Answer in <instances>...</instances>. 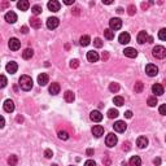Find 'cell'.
I'll list each match as a JSON object with an SVG mask.
<instances>
[{
  "instance_id": "1",
  "label": "cell",
  "mask_w": 166,
  "mask_h": 166,
  "mask_svg": "<svg viewBox=\"0 0 166 166\" xmlns=\"http://www.w3.org/2000/svg\"><path fill=\"white\" fill-rule=\"evenodd\" d=\"M18 85L20 87L22 88L24 91H30L33 88V79H31V77H29V75H21L20 78V81H18Z\"/></svg>"
},
{
  "instance_id": "2",
  "label": "cell",
  "mask_w": 166,
  "mask_h": 166,
  "mask_svg": "<svg viewBox=\"0 0 166 166\" xmlns=\"http://www.w3.org/2000/svg\"><path fill=\"white\" fill-rule=\"evenodd\" d=\"M153 56L156 59H165L166 57V48L165 47H162V46H156L155 48H153Z\"/></svg>"
},
{
  "instance_id": "3",
  "label": "cell",
  "mask_w": 166,
  "mask_h": 166,
  "mask_svg": "<svg viewBox=\"0 0 166 166\" xmlns=\"http://www.w3.org/2000/svg\"><path fill=\"white\" fill-rule=\"evenodd\" d=\"M145 73L148 74V77H156L158 74V68L153 64H148L145 66Z\"/></svg>"
},
{
  "instance_id": "4",
  "label": "cell",
  "mask_w": 166,
  "mask_h": 166,
  "mask_svg": "<svg viewBox=\"0 0 166 166\" xmlns=\"http://www.w3.org/2000/svg\"><path fill=\"white\" fill-rule=\"evenodd\" d=\"M117 142H118V139H117V135H114V134H108L107 135V139H105V144L109 147V148H112V147H114L116 144H117Z\"/></svg>"
},
{
  "instance_id": "5",
  "label": "cell",
  "mask_w": 166,
  "mask_h": 166,
  "mask_svg": "<svg viewBox=\"0 0 166 166\" xmlns=\"http://www.w3.org/2000/svg\"><path fill=\"white\" fill-rule=\"evenodd\" d=\"M59 25H60V21H59L57 17H49V18L47 20V27L51 29V30L56 29Z\"/></svg>"
},
{
  "instance_id": "6",
  "label": "cell",
  "mask_w": 166,
  "mask_h": 166,
  "mask_svg": "<svg viewBox=\"0 0 166 166\" xmlns=\"http://www.w3.org/2000/svg\"><path fill=\"white\" fill-rule=\"evenodd\" d=\"M113 127H114V131H117V132H125L126 129H127V125L125 123V121H117L113 125Z\"/></svg>"
},
{
  "instance_id": "7",
  "label": "cell",
  "mask_w": 166,
  "mask_h": 166,
  "mask_svg": "<svg viewBox=\"0 0 166 166\" xmlns=\"http://www.w3.org/2000/svg\"><path fill=\"white\" fill-rule=\"evenodd\" d=\"M109 26H110V30H120L122 27V21L120 18H112L109 21Z\"/></svg>"
},
{
  "instance_id": "8",
  "label": "cell",
  "mask_w": 166,
  "mask_h": 166,
  "mask_svg": "<svg viewBox=\"0 0 166 166\" xmlns=\"http://www.w3.org/2000/svg\"><path fill=\"white\" fill-rule=\"evenodd\" d=\"M8 44H9V48H11L12 51H18L20 48H21V42L17 38H11Z\"/></svg>"
},
{
  "instance_id": "9",
  "label": "cell",
  "mask_w": 166,
  "mask_h": 166,
  "mask_svg": "<svg viewBox=\"0 0 166 166\" xmlns=\"http://www.w3.org/2000/svg\"><path fill=\"white\" fill-rule=\"evenodd\" d=\"M123 53H125L126 57H129V59H135V57H136V56H138V51L135 49V48L127 47V48H125Z\"/></svg>"
},
{
  "instance_id": "10",
  "label": "cell",
  "mask_w": 166,
  "mask_h": 166,
  "mask_svg": "<svg viewBox=\"0 0 166 166\" xmlns=\"http://www.w3.org/2000/svg\"><path fill=\"white\" fill-rule=\"evenodd\" d=\"M92 134H94L95 138L103 136V135H104V127H103V126H100V125L94 126V127H92Z\"/></svg>"
},
{
  "instance_id": "11",
  "label": "cell",
  "mask_w": 166,
  "mask_h": 166,
  "mask_svg": "<svg viewBox=\"0 0 166 166\" xmlns=\"http://www.w3.org/2000/svg\"><path fill=\"white\" fill-rule=\"evenodd\" d=\"M47 5H48V9H49V11H52V12H57V11H60L61 4L57 2V0H51V2L48 3Z\"/></svg>"
},
{
  "instance_id": "12",
  "label": "cell",
  "mask_w": 166,
  "mask_h": 166,
  "mask_svg": "<svg viewBox=\"0 0 166 166\" xmlns=\"http://www.w3.org/2000/svg\"><path fill=\"white\" fill-rule=\"evenodd\" d=\"M5 69H7V72L9 74H14L17 72V69H18V65H17V62H14V61H11V62L7 64Z\"/></svg>"
},
{
  "instance_id": "13",
  "label": "cell",
  "mask_w": 166,
  "mask_h": 166,
  "mask_svg": "<svg viewBox=\"0 0 166 166\" xmlns=\"http://www.w3.org/2000/svg\"><path fill=\"white\" fill-rule=\"evenodd\" d=\"M138 43H139V44H144V43H145V42H148V40H149V37H148V34L145 33V31H140V33H139L138 34Z\"/></svg>"
},
{
  "instance_id": "14",
  "label": "cell",
  "mask_w": 166,
  "mask_h": 166,
  "mask_svg": "<svg viewBox=\"0 0 166 166\" xmlns=\"http://www.w3.org/2000/svg\"><path fill=\"white\" fill-rule=\"evenodd\" d=\"M4 110L8 112V113H12L13 110H14V103L9 99L5 100V101H4Z\"/></svg>"
},
{
  "instance_id": "15",
  "label": "cell",
  "mask_w": 166,
  "mask_h": 166,
  "mask_svg": "<svg viewBox=\"0 0 166 166\" xmlns=\"http://www.w3.org/2000/svg\"><path fill=\"white\" fill-rule=\"evenodd\" d=\"M87 60H88L90 62H96V61L99 60V53L95 51H88L87 52Z\"/></svg>"
},
{
  "instance_id": "16",
  "label": "cell",
  "mask_w": 166,
  "mask_h": 166,
  "mask_svg": "<svg viewBox=\"0 0 166 166\" xmlns=\"http://www.w3.org/2000/svg\"><path fill=\"white\" fill-rule=\"evenodd\" d=\"M90 118L94 122H100L103 120V114L99 110H92V112H91V114H90Z\"/></svg>"
},
{
  "instance_id": "17",
  "label": "cell",
  "mask_w": 166,
  "mask_h": 166,
  "mask_svg": "<svg viewBox=\"0 0 166 166\" xmlns=\"http://www.w3.org/2000/svg\"><path fill=\"white\" fill-rule=\"evenodd\" d=\"M48 81H49V77H48V74L46 73H42L38 77V83H39V86H46Z\"/></svg>"
},
{
  "instance_id": "18",
  "label": "cell",
  "mask_w": 166,
  "mask_h": 166,
  "mask_svg": "<svg viewBox=\"0 0 166 166\" xmlns=\"http://www.w3.org/2000/svg\"><path fill=\"white\" fill-rule=\"evenodd\" d=\"M5 21H7V22H9V24H14L17 21V14L14 12H12V11L5 13Z\"/></svg>"
},
{
  "instance_id": "19",
  "label": "cell",
  "mask_w": 166,
  "mask_h": 166,
  "mask_svg": "<svg viewBox=\"0 0 166 166\" xmlns=\"http://www.w3.org/2000/svg\"><path fill=\"white\" fill-rule=\"evenodd\" d=\"M152 92H153L155 95H157V96H161L164 94V87L161 85H158V83H156V85L152 86Z\"/></svg>"
},
{
  "instance_id": "20",
  "label": "cell",
  "mask_w": 166,
  "mask_h": 166,
  "mask_svg": "<svg viewBox=\"0 0 166 166\" xmlns=\"http://www.w3.org/2000/svg\"><path fill=\"white\" fill-rule=\"evenodd\" d=\"M136 145L140 148V149H143V148H145L148 145V139L145 136H139L138 140H136Z\"/></svg>"
},
{
  "instance_id": "21",
  "label": "cell",
  "mask_w": 166,
  "mask_h": 166,
  "mask_svg": "<svg viewBox=\"0 0 166 166\" xmlns=\"http://www.w3.org/2000/svg\"><path fill=\"white\" fill-rule=\"evenodd\" d=\"M118 40H120L121 44H127V43H130V34L129 33H122L118 37Z\"/></svg>"
},
{
  "instance_id": "22",
  "label": "cell",
  "mask_w": 166,
  "mask_h": 166,
  "mask_svg": "<svg viewBox=\"0 0 166 166\" xmlns=\"http://www.w3.org/2000/svg\"><path fill=\"white\" fill-rule=\"evenodd\" d=\"M130 166H140L142 165V158L139 156H132L129 161Z\"/></svg>"
},
{
  "instance_id": "23",
  "label": "cell",
  "mask_w": 166,
  "mask_h": 166,
  "mask_svg": "<svg viewBox=\"0 0 166 166\" xmlns=\"http://www.w3.org/2000/svg\"><path fill=\"white\" fill-rule=\"evenodd\" d=\"M30 7V3L27 2V0H21V2L17 3V8L21 11H27Z\"/></svg>"
},
{
  "instance_id": "24",
  "label": "cell",
  "mask_w": 166,
  "mask_h": 166,
  "mask_svg": "<svg viewBox=\"0 0 166 166\" xmlns=\"http://www.w3.org/2000/svg\"><path fill=\"white\" fill-rule=\"evenodd\" d=\"M60 92V85L59 83H52L49 86V94L51 95H57Z\"/></svg>"
},
{
  "instance_id": "25",
  "label": "cell",
  "mask_w": 166,
  "mask_h": 166,
  "mask_svg": "<svg viewBox=\"0 0 166 166\" xmlns=\"http://www.w3.org/2000/svg\"><path fill=\"white\" fill-rule=\"evenodd\" d=\"M64 97H65V101L68 103H73L74 99H75V95H74L72 91H66V92L64 94Z\"/></svg>"
},
{
  "instance_id": "26",
  "label": "cell",
  "mask_w": 166,
  "mask_h": 166,
  "mask_svg": "<svg viewBox=\"0 0 166 166\" xmlns=\"http://www.w3.org/2000/svg\"><path fill=\"white\" fill-rule=\"evenodd\" d=\"M34 56V51L31 49V48H26V49L22 52V57L25 60H29V59H31Z\"/></svg>"
},
{
  "instance_id": "27",
  "label": "cell",
  "mask_w": 166,
  "mask_h": 166,
  "mask_svg": "<svg viewBox=\"0 0 166 166\" xmlns=\"http://www.w3.org/2000/svg\"><path fill=\"white\" fill-rule=\"evenodd\" d=\"M104 37H105L108 40H112V39H114V31L110 29H105L104 30Z\"/></svg>"
},
{
  "instance_id": "28",
  "label": "cell",
  "mask_w": 166,
  "mask_h": 166,
  "mask_svg": "<svg viewBox=\"0 0 166 166\" xmlns=\"http://www.w3.org/2000/svg\"><path fill=\"white\" fill-rule=\"evenodd\" d=\"M90 42H91V38L88 35H83L81 39H79V43H81V46L83 47H87L90 44Z\"/></svg>"
},
{
  "instance_id": "29",
  "label": "cell",
  "mask_w": 166,
  "mask_h": 166,
  "mask_svg": "<svg viewBox=\"0 0 166 166\" xmlns=\"http://www.w3.org/2000/svg\"><path fill=\"white\" fill-rule=\"evenodd\" d=\"M113 103H114L117 107H122V105L125 104V100H123V97H122V96H116V97L113 99Z\"/></svg>"
},
{
  "instance_id": "30",
  "label": "cell",
  "mask_w": 166,
  "mask_h": 166,
  "mask_svg": "<svg viewBox=\"0 0 166 166\" xmlns=\"http://www.w3.org/2000/svg\"><path fill=\"white\" fill-rule=\"evenodd\" d=\"M42 26V21L39 20V18H31V27H34V29H39Z\"/></svg>"
},
{
  "instance_id": "31",
  "label": "cell",
  "mask_w": 166,
  "mask_h": 166,
  "mask_svg": "<svg viewBox=\"0 0 166 166\" xmlns=\"http://www.w3.org/2000/svg\"><path fill=\"white\" fill-rule=\"evenodd\" d=\"M109 91H110V92H118V91H120V85H118V83H116V82L110 83V85H109Z\"/></svg>"
},
{
  "instance_id": "32",
  "label": "cell",
  "mask_w": 166,
  "mask_h": 166,
  "mask_svg": "<svg viewBox=\"0 0 166 166\" xmlns=\"http://www.w3.org/2000/svg\"><path fill=\"white\" fill-rule=\"evenodd\" d=\"M120 116V113L117 109H109L108 110V117L109 118H117V117Z\"/></svg>"
},
{
  "instance_id": "33",
  "label": "cell",
  "mask_w": 166,
  "mask_h": 166,
  "mask_svg": "<svg viewBox=\"0 0 166 166\" xmlns=\"http://www.w3.org/2000/svg\"><path fill=\"white\" fill-rule=\"evenodd\" d=\"M143 88H144V85H143L142 82H136V83H135L134 90H135V92H136V94H140L142 91H143Z\"/></svg>"
},
{
  "instance_id": "34",
  "label": "cell",
  "mask_w": 166,
  "mask_h": 166,
  "mask_svg": "<svg viewBox=\"0 0 166 166\" xmlns=\"http://www.w3.org/2000/svg\"><path fill=\"white\" fill-rule=\"evenodd\" d=\"M42 11H43V9H42V7H40V5H34V7H31V12H33L35 16L40 14Z\"/></svg>"
},
{
  "instance_id": "35",
  "label": "cell",
  "mask_w": 166,
  "mask_h": 166,
  "mask_svg": "<svg viewBox=\"0 0 166 166\" xmlns=\"http://www.w3.org/2000/svg\"><path fill=\"white\" fill-rule=\"evenodd\" d=\"M147 104H148L149 107H156V104H157V97H156V96H151V97L148 99Z\"/></svg>"
},
{
  "instance_id": "36",
  "label": "cell",
  "mask_w": 166,
  "mask_h": 166,
  "mask_svg": "<svg viewBox=\"0 0 166 166\" xmlns=\"http://www.w3.org/2000/svg\"><path fill=\"white\" fill-rule=\"evenodd\" d=\"M8 164L11 166H16L17 165V156L16 155H12L9 158H8Z\"/></svg>"
},
{
  "instance_id": "37",
  "label": "cell",
  "mask_w": 166,
  "mask_h": 166,
  "mask_svg": "<svg viewBox=\"0 0 166 166\" xmlns=\"http://www.w3.org/2000/svg\"><path fill=\"white\" fill-rule=\"evenodd\" d=\"M59 138L61 139V140H68L69 134L66 132V131H59Z\"/></svg>"
},
{
  "instance_id": "38",
  "label": "cell",
  "mask_w": 166,
  "mask_h": 166,
  "mask_svg": "<svg viewBox=\"0 0 166 166\" xmlns=\"http://www.w3.org/2000/svg\"><path fill=\"white\" fill-rule=\"evenodd\" d=\"M158 38L161 40H166V29H161L158 31Z\"/></svg>"
},
{
  "instance_id": "39",
  "label": "cell",
  "mask_w": 166,
  "mask_h": 166,
  "mask_svg": "<svg viewBox=\"0 0 166 166\" xmlns=\"http://www.w3.org/2000/svg\"><path fill=\"white\" fill-rule=\"evenodd\" d=\"M94 44L95 47H97V48H101L103 47V40L100 38H95V40H94Z\"/></svg>"
},
{
  "instance_id": "40",
  "label": "cell",
  "mask_w": 166,
  "mask_h": 166,
  "mask_svg": "<svg viewBox=\"0 0 166 166\" xmlns=\"http://www.w3.org/2000/svg\"><path fill=\"white\" fill-rule=\"evenodd\" d=\"M158 112H160V114H162V116H166V104H162V105L160 107Z\"/></svg>"
},
{
  "instance_id": "41",
  "label": "cell",
  "mask_w": 166,
  "mask_h": 166,
  "mask_svg": "<svg viewBox=\"0 0 166 166\" xmlns=\"http://www.w3.org/2000/svg\"><path fill=\"white\" fill-rule=\"evenodd\" d=\"M85 166H96V162L94 160H87L85 162Z\"/></svg>"
},
{
  "instance_id": "42",
  "label": "cell",
  "mask_w": 166,
  "mask_h": 166,
  "mask_svg": "<svg viewBox=\"0 0 166 166\" xmlns=\"http://www.w3.org/2000/svg\"><path fill=\"white\" fill-rule=\"evenodd\" d=\"M7 86V78H5V75H2V83H0V87H5Z\"/></svg>"
},
{
  "instance_id": "43",
  "label": "cell",
  "mask_w": 166,
  "mask_h": 166,
  "mask_svg": "<svg viewBox=\"0 0 166 166\" xmlns=\"http://www.w3.org/2000/svg\"><path fill=\"white\" fill-rule=\"evenodd\" d=\"M44 156L47 157V158H51V157L53 156V153H52V151H51V149H46V152H44Z\"/></svg>"
},
{
  "instance_id": "44",
  "label": "cell",
  "mask_w": 166,
  "mask_h": 166,
  "mask_svg": "<svg viewBox=\"0 0 166 166\" xmlns=\"http://www.w3.org/2000/svg\"><path fill=\"white\" fill-rule=\"evenodd\" d=\"M78 65H79V64H78V60H72L70 61V66L72 68H78Z\"/></svg>"
},
{
  "instance_id": "45",
  "label": "cell",
  "mask_w": 166,
  "mask_h": 166,
  "mask_svg": "<svg viewBox=\"0 0 166 166\" xmlns=\"http://www.w3.org/2000/svg\"><path fill=\"white\" fill-rule=\"evenodd\" d=\"M135 11H136V9H135L134 5H130V7H129V14H130V16H132L134 13H135Z\"/></svg>"
},
{
  "instance_id": "46",
  "label": "cell",
  "mask_w": 166,
  "mask_h": 166,
  "mask_svg": "<svg viewBox=\"0 0 166 166\" xmlns=\"http://www.w3.org/2000/svg\"><path fill=\"white\" fill-rule=\"evenodd\" d=\"M21 31H22V34H27L29 33V27H27V26H22V27H21Z\"/></svg>"
},
{
  "instance_id": "47",
  "label": "cell",
  "mask_w": 166,
  "mask_h": 166,
  "mask_svg": "<svg viewBox=\"0 0 166 166\" xmlns=\"http://www.w3.org/2000/svg\"><path fill=\"white\" fill-rule=\"evenodd\" d=\"M125 117H126V118H131V117H132V112H131V110H127V112L125 113Z\"/></svg>"
},
{
  "instance_id": "48",
  "label": "cell",
  "mask_w": 166,
  "mask_h": 166,
  "mask_svg": "<svg viewBox=\"0 0 166 166\" xmlns=\"http://www.w3.org/2000/svg\"><path fill=\"white\" fill-rule=\"evenodd\" d=\"M153 164H155V165H160V164H161V160H160V158H155V160H153Z\"/></svg>"
},
{
  "instance_id": "49",
  "label": "cell",
  "mask_w": 166,
  "mask_h": 166,
  "mask_svg": "<svg viewBox=\"0 0 166 166\" xmlns=\"http://www.w3.org/2000/svg\"><path fill=\"white\" fill-rule=\"evenodd\" d=\"M87 155H88V156H92V155H94V149H87Z\"/></svg>"
},
{
  "instance_id": "50",
  "label": "cell",
  "mask_w": 166,
  "mask_h": 166,
  "mask_svg": "<svg viewBox=\"0 0 166 166\" xmlns=\"http://www.w3.org/2000/svg\"><path fill=\"white\" fill-rule=\"evenodd\" d=\"M65 4H66V5H72V4H74V2H72V0H66Z\"/></svg>"
},
{
  "instance_id": "51",
  "label": "cell",
  "mask_w": 166,
  "mask_h": 166,
  "mask_svg": "<svg viewBox=\"0 0 166 166\" xmlns=\"http://www.w3.org/2000/svg\"><path fill=\"white\" fill-rule=\"evenodd\" d=\"M4 123H5V120H4V117H2V123H0V127H4Z\"/></svg>"
},
{
  "instance_id": "52",
  "label": "cell",
  "mask_w": 166,
  "mask_h": 166,
  "mask_svg": "<svg viewBox=\"0 0 166 166\" xmlns=\"http://www.w3.org/2000/svg\"><path fill=\"white\" fill-rule=\"evenodd\" d=\"M103 3H104V4H107V5H109V4H112L113 2H103Z\"/></svg>"
}]
</instances>
